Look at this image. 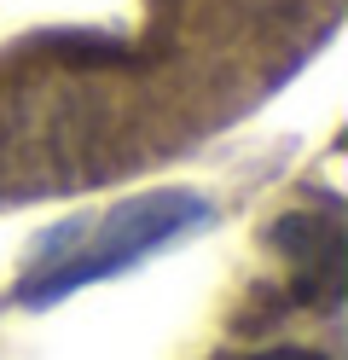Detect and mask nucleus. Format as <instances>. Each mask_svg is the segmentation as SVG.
<instances>
[{"label":"nucleus","mask_w":348,"mask_h":360,"mask_svg":"<svg viewBox=\"0 0 348 360\" xmlns=\"http://www.w3.org/2000/svg\"><path fill=\"white\" fill-rule=\"evenodd\" d=\"M262 360H325L319 349H273V354H262Z\"/></svg>","instance_id":"3"},{"label":"nucleus","mask_w":348,"mask_h":360,"mask_svg":"<svg viewBox=\"0 0 348 360\" xmlns=\"http://www.w3.org/2000/svg\"><path fill=\"white\" fill-rule=\"evenodd\" d=\"M267 244L296 267V290L308 302H337L342 297V227L319 215H278Z\"/></svg>","instance_id":"2"},{"label":"nucleus","mask_w":348,"mask_h":360,"mask_svg":"<svg viewBox=\"0 0 348 360\" xmlns=\"http://www.w3.org/2000/svg\"><path fill=\"white\" fill-rule=\"evenodd\" d=\"M209 221H215V204L198 198V192H186V186L139 192V198L110 204L105 215L58 221V227H46L30 244V262H23V279H18V302L23 308H53L70 290L116 279L128 267L151 262L157 250L192 238Z\"/></svg>","instance_id":"1"}]
</instances>
